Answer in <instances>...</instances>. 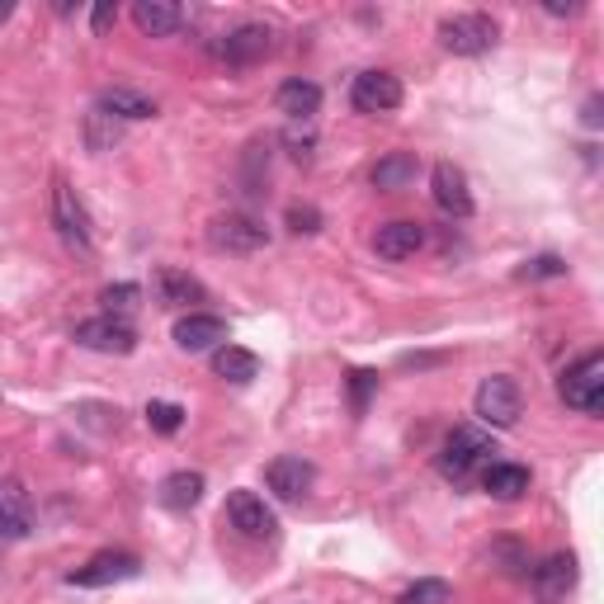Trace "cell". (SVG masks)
I'll return each mask as SVG.
<instances>
[{
  "instance_id": "obj_1",
  "label": "cell",
  "mask_w": 604,
  "mask_h": 604,
  "mask_svg": "<svg viewBox=\"0 0 604 604\" xmlns=\"http://www.w3.org/2000/svg\"><path fill=\"white\" fill-rule=\"evenodd\" d=\"M496 454V439L487 430H473V426H458L449 439H445V449H439L435 458V468L445 481H468L473 468H481Z\"/></svg>"
},
{
  "instance_id": "obj_2",
  "label": "cell",
  "mask_w": 604,
  "mask_h": 604,
  "mask_svg": "<svg viewBox=\"0 0 604 604\" xmlns=\"http://www.w3.org/2000/svg\"><path fill=\"white\" fill-rule=\"evenodd\" d=\"M477 420L481 426H491V430H510L519 416H525V392H519V382L506 378V373H491V378H481V388H477Z\"/></svg>"
},
{
  "instance_id": "obj_3",
  "label": "cell",
  "mask_w": 604,
  "mask_h": 604,
  "mask_svg": "<svg viewBox=\"0 0 604 604\" xmlns=\"http://www.w3.org/2000/svg\"><path fill=\"white\" fill-rule=\"evenodd\" d=\"M562 401L581 416H604V354H586L581 364H572L557 382Z\"/></svg>"
},
{
  "instance_id": "obj_4",
  "label": "cell",
  "mask_w": 604,
  "mask_h": 604,
  "mask_svg": "<svg viewBox=\"0 0 604 604\" xmlns=\"http://www.w3.org/2000/svg\"><path fill=\"white\" fill-rule=\"evenodd\" d=\"M496 19L491 14H454L439 25V48L454 52V57H481V52H491L496 48Z\"/></svg>"
},
{
  "instance_id": "obj_5",
  "label": "cell",
  "mask_w": 604,
  "mask_h": 604,
  "mask_svg": "<svg viewBox=\"0 0 604 604\" xmlns=\"http://www.w3.org/2000/svg\"><path fill=\"white\" fill-rule=\"evenodd\" d=\"M52 227H57V236L67 241V251H76V255H90V251H95L90 217H86V208H80L76 189H67L62 175L52 179Z\"/></svg>"
},
{
  "instance_id": "obj_6",
  "label": "cell",
  "mask_w": 604,
  "mask_h": 604,
  "mask_svg": "<svg viewBox=\"0 0 604 604\" xmlns=\"http://www.w3.org/2000/svg\"><path fill=\"white\" fill-rule=\"evenodd\" d=\"M208 246H213V251H227V255L265 251V246H270V227H265V223H255V217H246V213L213 217V227H208Z\"/></svg>"
},
{
  "instance_id": "obj_7",
  "label": "cell",
  "mask_w": 604,
  "mask_h": 604,
  "mask_svg": "<svg viewBox=\"0 0 604 604\" xmlns=\"http://www.w3.org/2000/svg\"><path fill=\"white\" fill-rule=\"evenodd\" d=\"M76 345L99 350V354H133L137 350V331L128 327L124 316H90V321H76Z\"/></svg>"
},
{
  "instance_id": "obj_8",
  "label": "cell",
  "mask_w": 604,
  "mask_h": 604,
  "mask_svg": "<svg viewBox=\"0 0 604 604\" xmlns=\"http://www.w3.org/2000/svg\"><path fill=\"white\" fill-rule=\"evenodd\" d=\"M274 52V29L270 25H241L232 29L223 43H217V57L232 67H251V62H265V57Z\"/></svg>"
},
{
  "instance_id": "obj_9",
  "label": "cell",
  "mask_w": 604,
  "mask_h": 604,
  "mask_svg": "<svg viewBox=\"0 0 604 604\" xmlns=\"http://www.w3.org/2000/svg\"><path fill=\"white\" fill-rule=\"evenodd\" d=\"M350 105L359 114H392L401 105V80L392 71H364V76H354Z\"/></svg>"
},
{
  "instance_id": "obj_10",
  "label": "cell",
  "mask_w": 604,
  "mask_h": 604,
  "mask_svg": "<svg viewBox=\"0 0 604 604\" xmlns=\"http://www.w3.org/2000/svg\"><path fill=\"white\" fill-rule=\"evenodd\" d=\"M312 481H316V468L302 454H284V458H274L270 468H265V487L279 500H302V496L312 491Z\"/></svg>"
},
{
  "instance_id": "obj_11",
  "label": "cell",
  "mask_w": 604,
  "mask_h": 604,
  "mask_svg": "<svg viewBox=\"0 0 604 604\" xmlns=\"http://www.w3.org/2000/svg\"><path fill=\"white\" fill-rule=\"evenodd\" d=\"M227 519H232V529L246 534V538H274V529H279V519L265 506V496H255V491H232L227 496Z\"/></svg>"
},
{
  "instance_id": "obj_12",
  "label": "cell",
  "mask_w": 604,
  "mask_h": 604,
  "mask_svg": "<svg viewBox=\"0 0 604 604\" xmlns=\"http://www.w3.org/2000/svg\"><path fill=\"white\" fill-rule=\"evenodd\" d=\"M33 534V506H29V491L19 487L14 477L0 481V543H19Z\"/></svg>"
},
{
  "instance_id": "obj_13",
  "label": "cell",
  "mask_w": 604,
  "mask_h": 604,
  "mask_svg": "<svg viewBox=\"0 0 604 604\" xmlns=\"http://www.w3.org/2000/svg\"><path fill=\"white\" fill-rule=\"evenodd\" d=\"M576 586V557L572 553H553V557H543L538 567H534V595L538 604H562L572 595Z\"/></svg>"
},
{
  "instance_id": "obj_14",
  "label": "cell",
  "mask_w": 604,
  "mask_h": 604,
  "mask_svg": "<svg viewBox=\"0 0 604 604\" xmlns=\"http://www.w3.org/2000/svg\"><path fill=\"white\" fill-rule=\"evenodd\" d=\"M137 572H143V562L133 553H95L86 567H76L67 581L71 586H114V581H133Z\"/></svg>"
},
{
  "instance_id": "obj_15",
  "label": "cell",
  "mask_w": 604,
  "mask_h": 604,
  "mask_svg": "<svg viewBox=\"0 0 604 604\" xmlns=\"http://www.w3.org/2000/svg\"><path fill=\"white\" fill-rule=\"evenodd\" d=\"M175 345L179 350H217V345H227V321L223 316H213V312H189V316H179L175 321Z\"/></svg>"
},
{
  "instance_id": "obj_16",
  "label": "cell",
  "mask_w": 604,
  "mask_h": 604,
  "mask_svg": "<svg viewBox=\"0 0 604 604\" xmlns=\"http://www.w3.org/2000/svg\"><path fill=\"white\" fill-rule=\"evenodd\" d=\"M430 185H435V204L445 208L449 217H468L473 213V189H468V175H462L454 160H439L435 175H430Z\"/></svg>"
},
{
  "instance_id": "obj_17",
  "label": "cell",
  "mask_w": 604,
  "mask_h": 604,
  "mask_svg": "<svg viewBox=\"0 0 604 604\" xmlns=\"http://www.w3.org/2000/svg\"><path fill=\"white\" fill-rule=\"evenodd\" d=\"M420 246H426V227L411 223V217H397V223H382L373 232V251L382 260H411Z\"/></svg>"
},
{
  "instance_id": "obj_18",
  "label": "cell",
  "mask_w": 604,
  "mask_h": 604,
  "mask_svg": "<svg viewBox=\"0 0 604 604\" xmlns=\"http://www.w3.org/2000/svg\"><path fill=\"white\" fill-rule=\"evenodd\" d=\"M179 19H185V10H179L175 0H137L133 6V25L147 38H171L179 29Z\"/></svg>"
},
{
  "instance_id": "obj_19",
  "label": "cell",
  "mask_w": 604,
  "mask_h": 604,
  "mask_svg": "<svg viewBox=\"0 0 604 604\" xmlns=\"http://www.w3.org/2000/svg\"><path fill=\"white\" fill-rule=\"evenodd\" d=\"M529 468H519V462H491L487 473H481V491L491 500H519L529 491Z\"/></svg>"
},
{
  "instance_id": "obj_20",
  "label": "cell",
  "mask_w": 604,
  "mask_h": 604,
  "mask_svg": "<svg viewBox=\"0 0 604 604\" xmlns=\"http://www.w3.org/2000/svg\"><path fill=\"white\" fill-rule=\"evenodd\" d=\"M279 114H289L293 124H308V118L321 109V86H312V80H284L274 95Z\"/></svg>"
},
{
  "instance_id": "obj_21",
  "label": "cell",
  "mask_w": 604,
  "mask_h": 604,
  "mask_svg": "<svg viewBox=\"0 0 604 604\" xmlns=\"http://www.w3.org/2000/svg\"><path fill=\"white\" fill-rule=\"evenodd\" d=\"M99 114H109V118H118V124H124V118H156V99H147V95H137V90H128V86H114V90H105L99 95V105H95Z\"/></svg>"
},
{
  "instance_id": "obj_22",
  "label": "cell",
  "mask_w": 604,
  "mask_h": 604,
  "mask_svg": "<svg viewBox=\"0 0 604 604\" xmlns=\"http://www.w3.org/2000/svg\"><path fill=\"white\" fill-rule=\"evenodd\" d=\"M198 496H204V473H171L156 491V500L166 510H194Z\"/></svg>"
},
{
  "instance_id": "obj_23",
  "label": "cell",
  "mask_w": 604,
  "mask_h": 604,
  "mask_svg": "<svg viewBox=\"0 0 604 604\" xmlns=\"http://www.w3.org/2000/svg\"><path fill=\"white\" fill-rule=\"evenodd\" d=\"M416 175H420V156L416 152H392V156H382L373 166V185L392 194V189H407Z\"/></svg>"
},
{
  "instance_id": "obj_24",
  "label": "cell",
  "mask_w": 604,
  "mask_h": 604,
  "mask_svg": "<svg viewBox=\"0 0 604 604\" xmlns=\"http://www.w3.org/2000/svg\"><path fill=\"white\" fill-rule=\"evenodd\" d=\"M156 293H160V302H166V308H189V302L204 298V284H198V279H189L185 270L166 265V270H156Z\"/></svg>"
},
{
  "instance_id": "obj_25",
  "label": "cell",
  "mask_w": 604,
  "mask_h": 604,
  "mask_svg": "<svg viewBox=\"0 0 604 604\" xmlns=\"http://www.w3.org/2000/svg\"><path fill=\"white\" fill-rule=\"evenodd\" d=\"M213 373L227 378V382H251L260 373V359L251 350H241V345H217L213 350Z\"/></svg>"
},
{
  "instance_id": "obj_26",
  "label": "cell",
  "mask_w": 604,
  "mask_h": 604,
  "mask_svg": "<svg viewBox=\"0 0 604 604\" xmlns=\"http://www.w3.org/2000/svg\"><path fill=\"white\" fill-rule=\"evenodd\" d=\"M147 426L156 435H175L185 426V407H179V401H147Z\"/></svg>"
},
{
  "instance_id": "obj_27",
  "label": "cell",
  "mask_w": 604,
  "mask_h": 604,
  "mask_svg": "<svg viewBox=\"0 0 604 604\" xmlns=\"http://www.w3.org/2000/svg\"><path fill=\"white\" fill-rule=\"evenodd\" d=\"M86 143H90V152H109L114 143H118V118H109V114H90L86 118Z\"/></svg>"
},
{
  "instance_id": "obj_28",
  "label": "cell",
  "mask_w": 604,
  "mask_h": 604,
  "mask_svg": "<svg viewBox=\"0 0 604 604\" xmlns=\"http://www.w3.org/2000/svg\"><path fill=\"white\" fill-rule=\"evenodd\" d=\"M454 591H449V581H416L411 591H401L397 604H449Z\"/></svg>"
},
{
  "instance_id": "obj_29",
  "label": "cell",
  "mask_w": 604,
  "mask_h": 604,
  "mask_svg": "<svg viewBox=\"0 0 604 604\" xmlns=\"http://www.w3.org/2000/svg\"><path fill=\"white\" fill-rule=\"evenodd\" d=\"M137 298H143V289H137V284H109L105 293H99V302H109V316L137 308Z\"/></svg>"
},
{
  "instance_id": "obj_30",
  "label": "cell",
  "mask_w": 604,
  "mask_h": 604,
  "mask_svg": "<svg viewBox=\"0 0 604 604\" xmlns=\"http://www.w3.org/2000/svg\"><path fill=\"white\" fill-rule=\"evenodd\" d=\"M525 274H529V279H557V274H567V265H562L557 255H538Z\"/></svg>"
},
{
  "instance_id": "obj_31",
  "label": "cell",
  "mask_w": 604,
  "mask_h": 604,
  "mask_svg": "<svg viewBox=\"0 0 604 604\" xmlns=\"http://www.w3.org/2000/svg\"><path fill=\"white\" fill-rule=\"evenodd\" d=\"M289 227L293 232H321V213L316 208H289Z\"/></svg>"
},
{
  "instance_id": "obj_32",
  "label": "cell",
  "mask_w": 604,
  "mask_h": 604,
  "mask_svg": "<svg viewBox=\"0 0 604 604\" xmlns=\"http://www.w3.org/2000/svg\"><path fill=\"white\" fill-rule=\"evenodd\" d=\"M350 388H354V407H364V401H369V392L378 388V373H364V369H359V373H350Z\"/></svg>"
},
{
  "instance_id": "obj_33",
  "label": "cell",
  "mask_w": 604,
  "mask_h": 604,
  "mask_svg": "<svg viewBox=\"0 0 604 604\" xmlns=\"http://www.w3.org/2000/svg\"><path fill=\"white\" fill-rule=\"evenodd\" d=\"M90 25H95V33H109V29L118 25V6H109V0H105V6H95Z\"/></svg>"
},
{
  "instance_id": "obj_34",
  "label": "cell",
  "mask_w": 604,
  "mask_h": 604,
  "mask_svg": "<svg viewBox=\"0 0 604 604\" xmlns=\"http://www.w3.org/2000/svg\"><path fill=\"white\" fill-rule=\"evenodd\" d=\"M586 124L600 128V99H591V105H586Z\"/></svg>"
},
{
  "instance_id": "obj_35",
  "label": "cell",
  "mask_w": 604,
  "mask_h": 604,
  "mask_svg": "<svg viewBox=\"0 0 604 604\" xmlns=\"http://www.w3.org/2000/svg\"><path fill=\"white\" fill-rule=\"evenodd\" d=\"M10 14H14V0H0V25H6Z\"/></svg>"
}]
</instances>
